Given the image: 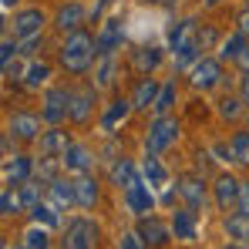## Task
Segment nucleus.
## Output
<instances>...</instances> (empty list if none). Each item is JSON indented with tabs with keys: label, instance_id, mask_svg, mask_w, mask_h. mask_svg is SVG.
I'll list each match as a JSON object with an SVG mask.
<instances>
[{
	"label": "nucleus",
	"instance_id": "1",
	"mask_svg": "<svg viewBox=\"0 0 249 249\" xmlns=\"http://www.w3.org/2000/svg\"><path fill=\"white\" fill-rule=\"evenodd\" d=\"M94 57H98V41L84 31H74L68 34L61 51H57V64L68 71V74H84L94 68Z\"/></svg>",
	"mask_w": 249,
	"mask_h": 249
},
{
	"label": "nucleus",
	"instance_id": "2",
	"mask_svg": "<svg viewBox=\"0 0 249 249\" xmlns=\"http://www.w3.org/2000/svg\"><path fill=\"white\" fill-rule=\"evenodd\" d=\"M168 47H172V54H175V68L196 64L199 54H202V31H199V24L189 20V17L178 20V24H172V31H168Z\"/></svg>",
	"mask_w": 249,
	"mask_h": 249
},
{
	"label": "nucleus",
	"instance_id": "3",
	"mask_svg": "<svg viewBox=\"0 0 249 249\" xmlns=\"http://www.w3.org/2000/svg\"><path fill=\"white\" fill-rule=\"evenodd\" d=\"M175 138H178V122H175V118H168V115H159L155 122L148 124L145 152H148V155H162L165 148L175 145Z\"/></svg>",
	"mask_w": 249,
	"mask_h": 249
},
{
	"label": "nucleus",
	"instance_id": "4",
	"mask_svg": "<svg viewBox=\"0 0 249 249\" xmlns=\"http://www.w3.org/2000/svg\"><path fill=\"white\" fill-rule=\"evenodd\" d=\"M61 249H98V226L91 219H71L68 232L61 239Z\"/></svg>",
	"mask_w": 249,
	"mask_h": 249
},
{
	"label": "nucleus",
	"instance_id": "5",
	"mask_svg": "<svg viewBox=\"0 0 249 249\" xmlns=\"http://www.w3.org/2000/svg\"><path fill=\"white\" fill-rule=\"evenodd\" d=\"M219 81H222V57H199L189 68V84L196 91H212Z\"/></svg>",
	"mask_w": 249,
	"mask_h": 249
},
{
	"label": "nucleus",
	"instance_id": "6",
	"mask_svg": "<svg viewBox=\"0 0 249 249\" xmlns=\"http://www.w3.org/2000/svg\"><path fill=\"white\" fill-rule=\"evenodd\" d=\"M44 24H47V14L41 7H24L14 14V37L17 41H31V37H41Z\"/></svg>",
	"mask_w": 249,
	"mask_h": 249
},
{
	"label": "nucleus",
	"instance_id": "7",
	"mask_svg": "<svg viewBox=\"0 0 249 249\" xmlns=\"http://www.w3.org/2000/svg\"><path fill=\"white\" fill-rule=\"evenodd\" d=\"M71 111V91L68 88H47L44 94V108H41V118L47 124H61Z\"/></svg>",
	"mask_w": 249,
	"mask_h": 249
},
{
	"label": "nucleus",
	"instance_id": "8",
	"mask_svg": "<svg viewBox=\"0 0 249 249\" xmlns=\"http://www.w3.org/2000/svg\"><path fill=\"white\" fill-rule=\"evenodd\" d=\"M138 236L145 239L148 249H162V246H168V239H172L175 232H172V226L162 222L159 215H142V219H138Z\"/></svg>",
	"mask_w": 249,
	"mask_h": 249
},
{
	"label": "nucleus",
	"instance_id": "9",
	"mask_svg": "<svg viewBox=\"0 0 249 249\" xmlns=\"http://www.w3.org/2000/svg\"><path fill=\"white\" fill-rule=\"evenodd\" d=\"M84 20H88V10H84V3H78V0H68V3H61V7L54 10V27H57L61 34L81 31Z\"/></svg>",
	"mask_w": 249,
	"mask_h": 249
},
{
	"label": "nucleus",
	"instance_id": "10",
	"mask_svg": "<svg viewBox=\"0 0 249 249\" xmlns=\"http://www.w3.org/2000/svg\"><path fill=\"white\" fill-rule=\"evenodd\" d=\"M239 192H243V182L239 178H232V175H219L215 178V185H212V196H215V206L222 209V212H229V209H239Z\"/></svg>",
	"mask_w": 249,
	"mask_h": 249
},
{
	"label": "nucleus",
	"instance_id": "11",
	"mask_svg": "<svg viewBox=\"0 0 249 249\" xmlns=\"http://www.w3.org/2000/svg\"><path fill=\"white\" fill-rule=\"evenodd\" d=\"M94 101H98V88H71V111H68V118L74 124H88L91 111H94Z\"/></svg>",
	"mask_w": 249,
	"mask_h": 249
},
{
	"label": "nucleus",
	"instance_id": "12",
	"mask_svg": "<svg viewBox=\"0 0 249 249\" xmlns=\"http://www.w3.org/2000/svg\"><path fill=\"white\" fill-rule=\"evenodd\" d=\"M175 189H178V196H182V202L189 209H199L206 206L209 192H206V178H199V175H182L178 182H175Z\"/></svg>",
	"mask_w": 249,
	"mask_h": 249
},
{
	"label": "nucleus",
	"instance_id": "13",
	"mask_svg": "<svg viewBox=\"0 0 249 249\" xmlns=\"http://www.w3.org/2000/svg\"><path fill=\"white\" fill-rule=\"evenodd\" d=\"M34 175H37V159H31V155H14V159H7V165H3V178H7V185L31 182Z\"/></svg>",
	"mask_w": 249,
	"mask_h": 249
},
{
	"label": "nucleus",
	"instance_id": "14",
	"mask_svg": "<svg viewBox=\"0 0 249 249\" xmlns=\"http://www.w3.org/2000/svg\"><path fill=\"white\" fill-rule=\"evenodd\" d=\"M7 131L17 138V142H37L44 131H41V118L37 115H27V111H17L10 122H7Z\"/></svg>",
	"mask_w": 249,
	"mask_h": 249
},
{
	"label": "nucleus",
	"instance_id": "15",
	"mask_svg": "<svg viewBox=\"0 0 249 249\" xmlns=\"http://www.w3.org/2000/svg\"><path fill=\"white\" fill-rule=\"evenodd\" d=\"M124 202L128 209L142 219V215H152V209H155V196H152V185H145V182H138L135 189H128L124 192Z\"/></svg>",
	"mask_w": 249,
	"mask_h": 249
},
{
	"label": "nucleus",
	"instance_id": "16",
	"mask_svg": "<svg viewBox=\"0 0 249 249\" xmlns=\"http://www.w3.org/2000/svg\"><path fill=\"white\" fill-rule=\"evenodd\" d=\"M94 88L98 91H108L115 84V51H98L94 57Z\"/></svg>",
	"mask_w": 249,
	"mask_h": 249
},
{
	"label": "nucleus",
	"instance_id": "17",
	"mask_svg": "<svg viewBox=\"0 0 249 249\" xmlns=\"http://www.w3.org/2000/svg\"><path fill=\"white\" fill-rule=\"evenodd\" d=\"M61 162H64V168L68 172H74V175H84V172H91L94 168V155L84 148V145H68V152L61 155Z\"/></svg>",
	"mask_w": 249,
	"mask_h": 249
},
{
	"label": "nucleus",
	"instance_id": "18",
	"mask_svg": "<svg viewBox=\"0 0 249 249\" xmlns=\"http://www.w3.org/2000/svg\"><path fill=\"white\" fill-rule=\"evenodd\" d=\"M159 91H162V84L155 81L152 74L148 78H142L138 88H135V94H131V105H135V111H148V108H155V101H159Z\"/></svg>",
	"mask_w": 249,
	"mask_h": 249
},
{
	"label": "nucleus",
	"instance_id": "19",
	"mask_svg": "<svg viewBox=\"0 0 249 249\" xmlns=\"http://www.w3.org/2000/svg\"><path fill=\"white\" fill-rule=\"evenodd\" d=\"M37 145H41V155H64L68 145H71V138H68V131L61 124H51L41 138H37Z\"/></svg>",
	"mask_w": 249,
	"mask_h": 249
},
{
	"label": "nucleus",
	"instance_id": "20",
	"mask_svg": "<svg viewBox=\"0 0 249 249\" xmlns=\"http://www.w3.org/2000/svg\"><path fill=\"white\" fill-rule=\"evenodd\" d=\"M196 222H199V212L196 209H178L175 215H172V232H175V239H182V243H192L196 239Z\"/></svg>",
	"mask_w": 249,
	"mask_h": 249
},
{
	"label": "nucleus",
	"instance_id": "21",
	"mask_svg": "<svg viewBox=\"0 0 249 249\" xmlns=\"http://www.w3.org/2000/svg\"><path fill=\"white\" fill-rule=\"evenodd\" d=\"M159 64H162V51H159V47H135V51H131V68H135L142 78H148Z\"/></svg>",
	"mask_w": 249,
	"mask_h": 249
},
{
	"label": "nucleus",
	"instance_id": "22",
	"mask_svg": "<svg viewBox=\"0 0 249 249\" xmlns=\"http://www.w3.org/2000/svg\"><path fill=\"white\" fill-rule=\"evenodd\" d=\"M131 108H135L131 98H115V101L105 108V115H101V128H105V131H115V128L131 115Z\"/></svg>",
	"mask_w": 249,
	"mask_h": 249
},
{
	"label": "nucleus",
	"instance_id": "23",
	"mask_svg": "<svg viewBox=\"0 0 249 249\" xmlns=\"http://www.w3.org/2000/svg\"><path fill=\"white\" fill-rule=\"evenodd\" d=\"M74 196H78V206L81 209H94L98 206V178H91V172H84L74 178Z\"/></svg>",
	"mask_w": 249,
	"mask_h": 249
},
{
	"label": "nucleus",
	"instance_id": "24",
	"mask_svg": "<svg viewBox=\"0 0 249 249\" xmlns=\"http://www.w3.org/2000/svg\"><path fill=\"white\" fill-rule=\"evenodd\" d=\"M47 81H51V64H44L37 57H34V61L24 68V74H20V84H24L27 91H41Z\"/></svg>",
	"mask_w": 249,
	"mask_h": 249
},
{
	"label": "nucleus",
	"instance_id": "25",
	"mask_svg": "<svg viewBox=\"0 0 249 249\" xmlns=\"http://www.w3.org/2000/svg\"><path fill=\"white\" fill-rule=\"evenodd\" d=\"M124 41V31H122V20L118 17H108L98 31V51H115L118 44Z\"/></svg>",
	"mask_w": 249,
	"mask_h": 249
},
{
	"label": "nucleus",
	"instance_id": "26",
	"mask_svg": "<svg viewBox=\"0 0 249 249\" xmlns=\"http://www.w3.org/2000/svg\"><path fill=\"white\" fill-rule=\"evenodd\" d=\"M111 182H115L118 189H124V192H128V189H135V185L142 182V175H138V168L131 165L128 159H118V162L111 165Z\"/></svg>",
	"mask_w": 249,
	"mask_h": 249
},
{
	"label": "nucleus",
	"instance_id": "27",
	"mask_svg": "<svg viewBox=\"0 0 249 249\" xmlns=\"http://www.w3.org/2000/svg\"><path fill=\"white\" fill-rule=\"evenodd\" d=\"M47 196L54 206H78V196H74V182H64V178H54L47 182Z\"/></svg>",
	"mask_w": 249,
	"mask_h": 249
},
{
	"label": "nucleus",
	"instance_id": "28",
	"mask_svg": "<svg viewBox=\"0 0 249 249\" xmlns=\"http://www.w3.org/2000/svg\"><path fill=\"white\" fill-rule=\"evenodd\" d=\"M142 172H145V182H148L152 189H165L168 185V168L159 162V155H148L145 165H142Z\"/></svg>",
	"mask_w": 249,
	"mask_h": 249
},
{
	"label": "nucleus",
	"instance_id": "29",
	"mask_svg": "<svg viewBox=\"0 0 249 249\" xmlns=\"http://www.w3.org/2000/svg\"><path fill=\"white\" fill-rule=\"evenodd\" d=\"M246 47H249V37L243 34V31H236V34H229V37L222 41V47H219V57H222V61H239Z\"/></svg>",
	"mask_w": 249,
	"mask_h": 249
},
{
	"label": "nucleus",
	"instance_id": "30",
	"mask_svg": "<svg viewBox=\"0 0 249 249\" xmlns=\"http://www.w3.org/2000/svg\"><path fill=\"white\" fill-rule=\"evenodd\" d=\"M226 232H229V239H236V243H249V215L246 212H232V215H226Z\"/></svg>",
	"mask_w": 249,
	"mask_h": 249
},
{
	"label": "nucleus",
	"instance_id": "31",
	"mask_svg": "<svg viewBox=\"0 0 249 249\" xmlns=\"http://www.w3.org/2000/svg\"><path fill=\"white\" fill-rule=\"evenodd\" d=\"M20 246L24 249H51V232H47V226L34 222V226L20 236Z\"/></svg>",
	"mask_w": 249,
	"mask_h": 249
},
{
	"label": "nucleus",
	"instance_id": "32",
	"mask_svg": "<svg viewBox=\"0 0 249 249\" xmlns=\"http://www.w3.org/2000/svg\"><path fill=\"white\" fill-rule=\"evenodd\" d=\"M31 215H34V222H41V226H47V229L61 226V215H57V206H54V202H47V199H41L37 206L31 209Z\"/></svg>",
	"mask_w": 249,
	"mask_h": 249
},
{
	"label": "nucleus",
	"instance_id": "33",
	"mask_svg": "<svg viewBox=\"0 0 249 249\" xmlns=\"http://www.w3.org/2000/svg\"><path fill=\"white\" fill-rule=\"evenodd\" d=\"M14 189H17V185H7V189L0 192V215H3V219H10V215H17V212L24 209L20 196H17Z\"/></svg>",
	"mask_w": 249,
	"mask_h": 249
},
{
	"label": "nucleus",
	"instance_id": "34",
	"mask_svg": "<svg viewBox=\"0 0 249 249\" xmlns=\"http://www.w3.org/2000/svg\"><path fill=\"white\" fill-rule=\"evenodd\" d=\"M229 148H232V159L239 165H249V131H236L229 138Z\"/></svg>",
	"mask_w": 249,
	"mask_h": 249
},
{
	"label": "nucleus",
	"instance_id": "35",
	"mask_svg": "<svg viewBox=\"0 0 249 249\" xmlns=\"http://www.w3.org/2000/svg\"><path fill=\"white\" fill-rule=\"evenodd\" d=\"M243 105H246V101H243V94H229V98H222V101H219V115H222L226 122H236V118L243 115Z\"/></svg>",
	"mask_w": 249,
	"mask_h": 249
},
{
	"label": "nucleus",
	"instance_id": "36",
	"mask_svg": "<svg viewBox=\"0 0 249 249\" xmlns=\"http://www.w3.org/2000/svg\"><path fill=\"white\" fill-rule=\"evenodd\" d=\"M17 196H20V202H24L27 212L41 202V189H37V182H34V178H31V182H20V185H17Z\"/></svg>",
	"mask_w": 249,
	"mask_h": 249
},
{
	"label": "nucleus",
	"instance_id": "37",
	"mask_svg": "<svg viewBox=\"0 0 249 249\" xmlns=\"http://www.w3.org/2000/svg\"><path fill=\"white\" fill-rule=\"evenodd\" d=\"M175 81H168L162 84V91H159V101H155V115H168L172 111V105H175Z\"/></svg>",
	"mask_w": 249,
	"mask_h": 249
},
{
	"label": "nucleus",
	"instance_id": "38",
	"mask_svg": "<svg viewBox=\"0 0 249 249\" xmlns=\"http://www.w3.org/2000/svg\"><path fill=\"white\" fill-rule=\"evenodd\" d=\"M118 249H148V246H145V239H142L138 229H135V232H122V236H118Z\"/></svg>",
	"mask_w": 249,
	"mask_h": 249
},
{
	"label": "nucleus",
	"instance_id": "39",
	"mask_svg": "<svg viewBox=\"0 0 249 249\" xmlns=\"http://www.w3.org/2000/svg\"><path fill=\"white\" fill-rule=\"evenodd\" d=\"M17 54V44L10 41V37H3V44H0V61H3V68L10 64V57Z\"/></svg>",
	"mask_w": 249,
	"mask_h": 249
},
{
	"label": "nucleus",
	"instance_id": "40",
	"mask_svg": "<svg viewBox=\"0 0 249 249\" xmlns=\"http://www.w3.org/2000/svg\"><path fill=\"white\" fill-rule=\"evenodd\" d=\"M239 212H246V215H249V178L243 182V192H239Z\"/></svg>",
	"mask_w": 249,
	"mask_h": 249
},
{
	"label": "nucleus",
	"instance_id": "41",
	"mask_svg": "<svg viewBox=\"0 0 249 249\" xmlns=\"http://www.w3.org/2000/svg\"><path fill=\"white\" fill-rule=\"evenodd\" d=\"M236 24H239L236 31H243V34H246V37H249V7H246V10H243V14H239V20H236Z\"/></svg>",
	"mask_w": 249,
	"mask_h": 249
},
{
	"label": "nucleus",
	"instance_id": "42",
	"mask_svg": "<svg viewBox=\"0 0 249 249\" xmlns=\"http://www.w3.org/2000/svg\"><path fill=\"white\" fill-rule=\"evenodd\" d=\"M236 64H239V68H243V71H246V74H249V47H246V51H243V57H239Z\"/></svg>",
	"mask_w": 249,
	"mask_h": 249
},
{
	"label": "nucleus",
	"instance_id": "43",
	"mask_svg": "<svg viewBox=\"0 0 249 249\" xmlns=\"http://www.w3.org/2000/svg\"><path fill=\"white\" fill-rule=\"evenodd\" d=\"M239 94H243V101H246V105H249V74H246V78H243V88H239Z\"/></svg>",
	"mask_w": 249,
	"mask_h": 249
},
{
	"label": "nucleus",
	"instance_id": "44",
	"mask_svg": "<svg viewBox=\"0 0 249 249\" xmlns=\"http://www.w3.org/2000/svg\"><path fill=\"white\" fill-rule=\"evenodd\" d=\"M0 3H3V10H10V7H14L17 0H0Z\"/></svg>",
	"mask_w": 249,
	"mask_h": 249
},
{
	"label": "nucleus",
	"instance_id": "45",
	"mask_svg": "<svg viewBox=\"0 0 249 249\" xmlns=\"http://www.w3.org/2000/svg\"><path fill=\"white\" fill-rule=\"evenodd\" d=\"M206 3H209V7H215V3H222V0H206Z\"/></svg>",
	"mask_w": 249,
	"mask_h": 249
},
{
	"label": "nucleus",
	"instance_id": "46",
	"mask_svg": "<svg viewBox=\"0 0 249 249\" xmlns=\"http://www.w3.org/2000/svg\"><path fill=\"white\" fill-rule=\"evenodd\" d=\"M148 3H172V0H148Z\"/></svg>",
	"mask_w": 249,
	"mask_h": 249
},
{
	"label": "nucleus",
	"instance_id": "47",
	"mask_svg": "<svg viewBox=\"0 0 249 249\" xmlns=\"http://www.w3.org/2000/svg\"><path fill=\"white\" fill-rule=\"evenodd\" d=\"M226 249H239V246H236V243H232V246H226Z\"/></svg>",
	"mask_w": 249,
	"mask_h": 249
},
{
	"label": "nucleus",
	"instance_id": "48",
	"mask_svg": "<svg viewBox=\"0 0 249 249\" xmlns=\"http://www.w3.org/2000/svg\"><path fill=\"white\" fill-rule=\"evenodd\" d=\"M246 7H249V0H246Z\"/></svg>",
	"mask_w": 249,
	"mask_h": 249
}]
</instances>
